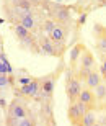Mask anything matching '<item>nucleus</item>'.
I'll list each match as a JSON object with an SVG mask.
<instances>
[{"label":"nucleus","mask_w":106,"mask_h":126,"mask_svg":"<svg viewBox=\"0 0 106 126\" xmlns=\"http://www.w3.org/2000/svg\"><path fill=\"white\" fill-rule=\"evenodd\" d=\"M95 97H96V102H103V100H106V84H100L95 89Z\"/></svg>","instance_id":"16"},{"label":"nucleus","mask_w":106,"mask_h":126,"mask_svg":"<svg viewBox=\"0 0 106 126\" xmlns=\"http://www.w3.org/2000/svg\"><path fill=\"white\" fill-rule=\"evenodd\" d=\"M41 90H42V92H44L46 95H49V97H51L52 90H54V80H52V79H49V80H42Z\"/></svg>","instance_id":"18"},{"label":"nucleus","mask_w":106,"mask_h":126,"mask_svg":"<svg viewBox=\"0 0 106 126\" xmlns=\"http://www.w3.org/2000/svg\"><path fill=\"white\" fill-rule=\"evenodd\" d=\"M105 31H106V28L103 26V25L95 23V26H93V33H95V36H100V34H103Z\"/></svg>","instance_id":"20"},{"label":"nucleus","mask_w":106,"mask_h":126,"mask_svg":"<svg viewBox=\"0 0 106 126\" xmlns=\"http://www.w3.org/2000/svg\"><path fill=\"white\" fill-rule=\"evenodd\" d=\"M65 92H67V98L70 103H75L79 100V95L82 92V85L80 80L72 75V72H67V82H65Z\"/></svg>","instance_id":"2"},{"label":"nucleus","mask_w":106,"mask_h":126,"mask_svg":"<svg viewBox=\"0 0 106 126\" xmlns=\"http://www.w3.org/2000/svg\"><path fill=\"white\" fill-rule=\"evenodd\" d=\"M85 20H87V13H83L82 16L79 18V25H83V23H85Z\"/></svg>","instance_id":"22"},{"label":"nucleus","mask_w":106,"mask_h":126,"mask_svg":"<svg viewBox=\"0 0 106 126\" xmlns=\"http://www.w3.org/2000/svg\"><path fill=\"white\" fill-rule=\"evenodd\" d=\"M85 49H87V47H85L83 43H77V44L70 49V67H72V69L77 67V62L80 61V56H82V52L85 51Z\"/></svg>","instance_id":"9"},{"label":"nucleus","mask_w":106,"mask_h":126,"mask_svg":"<svg viewBox=\"0 0 106 126\" xmlns=\"http://www.w3.org/2000/svg\"><path fill=\"white\" fill-rule=\"evenodd\" d=\"M95 123H96V116H95L93 110H90V111H87L85 115H83V118H82V126H93Z\"/></svg>","instance_id":"14"},{"label":"nucleus","mask_w":106,"mask_h":126,"mask_svg":"<svg viewBox=\"0 0 106 126\" xmlns=\"http://www.w3.org/2000/svg\"><path fill=\"white\" fill-rule=\"evenodd\" d=\"M41 85H42V80H38V79H33L28 85H23L20 92L25 95V97H36L39 92H41Z\"/></svg>","instance_id":"6"},{"label":"nucleus","mask_w":106,"mask_h":126,"mask_svg":"<svg viewBox=\"0 0 106 126\" xmlns=\"http://www.w3.org/2000/svg\"><path fill=\"white\" fill-rule=\"evenodd\" d=\"M31 80L33 79H29V77H25V79H20V84H21V85H28Z\"/></svg>","instance_id":"21"},{"label":"nucleus","mask_w":106,"mask_h":126,"mask_svg":"<svg viewBox=\"0 0 106 126\" xmlns=\"http://www.w3.org/2000/svg\"><path fill=\"white\" fill-rule=\"evenodd\" d=\"M67 118H69V121H70V125H72V126H82L83 115L80 113L77 103H70L69 110H67Z\"/></svg>","instance_id":"7"},{"label":"nucleus","mask_w":106,"mask_h":126,"mask_svg":"<svg viewBox=\"0 0 106 126\" xmlns=\"http://www.w3.org/2000/svg\"><path fill=\"white\" fill-rule=\"evenodd\" d=\"M0 54H2V44H0Z\"/></svg>","instance_id":"26"},{"label":"nucleus","mask_w":106,"mask_h":126,"mask_svg":"<svg viewBox=\"0 0 106 126\" xmlns=\"http://www.w3.org/2000/svg\"><path fill=\"white\" fill-rule=\"evenodd\" d=\"M49 38H51L54 43H65V38H67V28H65L64 25H57V26L52 30V33L49 34Z\"/></svg>","instance_id":"10"},{"label":"nucleus","mask_w":106,"mask_h":126,"mask_svg":"<svg viewBox=\"0 0 106 126\" xmlns=\"http://www.w3.org/2000/svg\"><path fill=\"white\" fill-rule=\"evenodd\" d=\"M101 79H103V77H101L100 74H98L96 70H92V72H90V74L87 75V79H85V84H87V87H88V89L95 90V89L98 87V85H100V84L103 82Z\"/></svg>","instance_id":"11"},{"label":"nucleus","mask_w":106,"mask_h":126,"mask_svg":"<svg viewBox=\"0 0 106 126\" xmlns=\"http://www.w3.org/2000/svg\"><path fill=\"white\" fill-rule=\"evenodd\" d=\"M38 44H39V52H42V54H47V56H57V49H55V43L52 41L51 38H41L39 41H38Z\"/></svg>","instance_id":"5"},{"label":"nucleus","mask_w":106,"mask_h":126,"mask_svg":"<svg viewBox=\"0 0 106 126\" xmlns=\"http://www.w3.org/2000/svg\"><path fill=\"white\" fill-rule=\"evenodd\" d=\"M55 2H64V0H55Z\"/></svg>","instance_id":"27"},{"label":"nucleus","mask_w":106,"mask_h":126,"mask_svg":"<svg viewBox=\"0 0 106 126\" xmlns=\"http://www.w3.org/2000/svg\"><path fill=\"white\" fill-rule=\"evenodd\" d=\"M93 126H103V125H100V123H95V125H93Z\"/></svg>","instance_id":"25"},{"label":"nucleus","mask_w":106,"mask_h":126,"mask_svg":"<svg viewBox=\"0 0 106 126\" xmlns=\"http://www.w3.org/2000/svg\"><path fill=\"white\" fill-rule=\"evenodd\" d=\"M7 113H8L10 118H18V120L20 118H26L28 116V110L23 107V103L20 102V100H16V98L8 105Z\"/></svg>","instance_id":"4"},{"label":"nucleus","mask_w":106,"mask_h":126,"mask_svg":"<svg viewBox=\"0 0 106 126\" xmlns=\"http://www.w3.org/2000/svg\"><path fill=\"white\" fill-rule=\"evenodd\" d=\"M103 69L106 70V57H103Z\"/></svg>","instance_id":"24"},{"label":"nucleus","mask_w":106,"mask_h":126,"mask_svg":"<svg viewBox=\"0 0 106 126\" xmlns=\"http://www.w3.org/2000/svg\"><path fill=\"white\" fill-rule=\"evenodd\" d=\"M49 13H51V18L54 20L57 25L70 23V20H72V12H70L69 7H62V5H52Z\"/></svg>","instance_id":"3"},{"label":"nucleus","mask_w":106,"mask_h":126,"mask_svg":"<svg viewBox=\"0 0 106 126\" xmlns=\"http://www.w3.org/2000/svg\"><path fill=\"white\" fill-rule=\"evenodd\" d=\"M96 49L100 51V54H103V56L106 57V31L103 33V34H100V36H98Z\"/></svg>","instance_id":"15"},{"label":"nucleus","mask_w":106,"mask_h":126,"mask_svg":"<svg viewBox=\"0 0 106 126\" xmlns=\"http://www.w3.org/2000/svg\"><path fill=\"white\" fill-rule=\"evenodd\" d=\"M18 23L23 25L28 31H34V30L38 28V23H36V20H34L33 15H21L20 20H18Z\"/></svg>","instance_id":"12"},{"label":"nucleus","mask_w":106,"mask_h":126,"mask_svg":"<svg viewBox=\"0 0 106 126\" xmlns=\"http://www.w3.org/2000/svg\"><path fill=\"white\" fill-rule=\"evenodd\" d=\"M10 84H12L10 75H0V89H7Z\"/></svg>","instance_id":"19"},{"label":"nucleus","mask_w":106,"mask_h":126,"mask_svg":"<svg viewBox=\"0 0 106 126\" xmlns=\"http://www.w3.org/2000/svg\"><path fill=\"white\" fill-rule=\"evenodd\" d=\"M13 33L16 34V38H18L20 41H23L25 38L31 36V31H28L23 25H20V23H13Z\"/></svg>","instance_id":"13"},{"label":"nucleus","mask_w":106,"mask_h":126,"mask_svg":"<svg viewBox=\"0 0 106 126\" xmlns=\"http://www.w3.org/2000/svg\"><path fill=\"white\" fill-rule=\"evenodd\" d=\"M79 69H77V74H75V77L79 80H85L87 79V75L92 72V70H95V56H93L90 51H85L82 52V56H80V62H79Z\"/></svg>","instance_id":"1"},{"label":"nucleus","mask_w":106,"mask_h":126,"mask_svg":"<svg viewBox=\"0 0 106 126\" xmlns=\"http://www.w3.org/2000/svg\"><path fill=\"white\" fill-rule=\"evenodd\" d=\"M79 102L85 103L90 110H93L95 108V103H96V97H95V92H93L92 89H82V92H80L79 95Z\"/></svg>","instance_id":"8"},{"label":"nucleus","mask_w":106,"mask_h":126,"mask_svg":"<svg viewBox=\"0 0 106 126\" xmlns=\"http://www.w3.org/2000/svg\"><path fill=\"white\" fill-rule=\"evenodd\" d=\"M0 56H2V54H0ZM0 61H2V57H0Z\"/></svg>","instance_id":"28"},{"label":"nucleus","mask_w":106,"mask_h":126,"mask_svg":"<svg viewBox=\"0 0 106 126\" xmlns=\"http://www.w3.org/2000/svg\"><path fill=\"white\" fill-rule=\"evenodd\" d=\"M101 74H103V79H105V80H106V70H105V69H103V67H101Z\"/></svg>","instance_id":"23"},{"label":"nucleus","mask_w":106,"mask_h":126,"mask_svg":"<svg viewBox=\"0 0 106 126\" xmlns=\"http://www.w3.org/2000/svg\"><path fill=\"white\" fill-rule=\"evenodd\" d=\"M55 26H57V23H55L52 18H46L44 21H42V30L47 33V36H49V34L52 33V30H54Z\"/></svg>","instance_id":"17"}]
</instances>
